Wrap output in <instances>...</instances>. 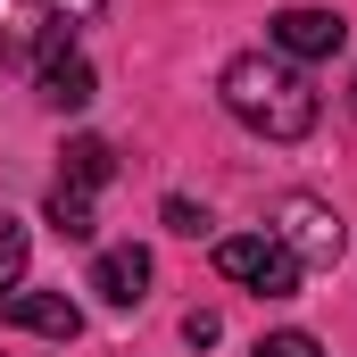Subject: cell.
<instances>
[{
    "label": "cell",
    "instance_id": "cell-1",
    "mask_svg": "<svg viewBox=\"0 0 357 357\" xmlns=\"http://www.w3.org/2000/svg\"><path fill=\"white\" fill-rule=\"evenodd\" d=\"M216 91H225V108H233L258 142H307V133H316V91H307V75H299L282 50H241Z\"/></svg>",
    "mask_w": 357,
    "mask_h": 357
},
{
    "label": "cell",
    "instance_id": "cell-2",
    "mask_svg": "<svg viewBox=\"0 0 357 357\" xmlns=\"http://www.w3.org/2000/svg\"><path fill=\"white\" fill-rule=\"evenodd\" d=\"M216 274L241 282V291H258V299H291L307 266H299L274 233H225V241H216Z\"/></svg>",
    "mask_w": 357,
    "mask_h": 357
},
{
    "label": "cell",
    "instance_id": "cell-3",
    "mask_svg": "<svg viewBox=\"0 0 357 357\" xmlns=\"http://www.w3.org/2000/svg\"><path fill=\"white\" fill-rule=\"evenodd\" d=\"M266 233L291 250V258H299V266H341V250H349V225H341L324 199H307V191H291V199L274 208Z\"/></svg>",
    "mask_w": 357,
    "mask_h": 357
},
{
    "label": "cell",
    "instance_id": "cell-4",
    "mask_svg": "<svg viewBox=\"0 0 357 357\" xmlns=\"http://www.w3.org/2000/svg\"><path fill=\"white\" fill-rule=\"evenodd\" d=\"M266 42L299 67V59H341L349 50V17H333V8H282L266 25Z\"/></svg>",
    "mask_w": 357,
    "mask_h": 357
},
{
    "label": "cell",
    "instance_id": "cell-5",
    "mask_svg": "<svg viewBox=\"0 0 357 357\" xmlns=\"http://www.w3.org/2000/svg\"><path fill=\"white\" fill-rule=\"evenodd\" d=\"M0 316H8L17 333H42V341H75V333H84V307H75L67 291H8Z\"/></svg>",
    "mask_w": 357,
    "mask_h": 357
},
{
    "label": "cell",
    "instance_id": "cell-6",
    "mask_svg": "<svg viewBox=\"0 0 357 357\" xmlns=\"http://www.w3.org/2000/svg\"><path fill=\"white\" fill-rule=\"evenodd\" d=\"M91 291H100L108 307H142V299H150V250H133V241H125V250H100V258H91Z\"/></svg>",
    "mask_w": 357,
    "mask_h": 357
},
{
    "label": "cell",
    "instance_id": "cell-7",
    "mask_svg": "<svg viewBox=\"0 0 357 357\" xmlns=\"http://www.w3.org/2000/svg\"><path fill=\"white\" fill-rule=\"evenodd\" d=\"M33 84H42V100L67 116V108H91L100 100V75H91V59H75V50H50L42 67H33Z\"/></svg>",
    "mask_w": 357,
    "mask_h": 357
},
{
    "label": "cell",
    "instance_id": "cell-8",
    "mask_svg": "<svg viewBox=\"0 0 357 357\" xmlns=\"http://www.w3.org/2000/svg\"><path fill=\"white\" fill-rule=\"evenodd\" d=\"M108 175H116V150H108L100 133H75V142H67V183H75V191H100Z\"/></svg>",
    "mask_w": 357,
    "mask_h": 357
},
{
    "label": "cell",
    "instance_id": "cell-9",
    "mask_svg": "<svg viewBox=\"0 0 357 357\" xmlns=\"http://www.w3.org/2000/svg\"><path fill=\"white\" fill-rule=\"evenodd\" d=\"M50 225H59L67 241H91V191L59 183V191H50Z\"/></svg>",
    "mask_w": 357,
    "mask_h": 357
},
{
    "label": "cell",
    "instance_id": "cell-10",
    "mask_svg": "<svg viewBox=\"0 0 357 357\" xmlns=\"http://www.w3.org/2000/svg\"><path fill=\"white\" fill-rule=\"evenodd\" d=\"M25 250H33V241H25V225H17V216H0V291H17V282H25Z\"/></svg>",
    "mask_w": 357,
    "mask_h": 357
},
{
    "label": "cell",
    "instance_id": "cell-11",
    "mask_svg": "<svg viewBox=\"0 0 357 357\" xmlns=\"http://www.w3.org/2000/svg\"><path fill=\"white\" fill-rule=\"evenodd\" d=\"M33 8H42L50 25H91V17H100L108 0H33Z\"/></svg>",
    "mask_w": 357,
    "mask_h": 357
},
{
    "label": "cell",
    "instance_id": "cell-12",
    "mask_svg": "<svg viewBox=\"0 0 357 357\" xmlns=\"http://www.w3.org/2000/svg\"><path fill=\"white\" fill-rule=\"evenodd\" d=\"M167 233H191V241H199V233H208V208H191V199H167Z\"/></svg>",
    "mask_w": 357,
    "mask_h": 357
},
{
    "label": "cell",
    "instance_id": "cell-13",
    "mask_svg": "<svg viewBox=\"0 0 357 357\" xmlns=\"http://www.w3.org/2000/svg\"><path fill=\"white\" fill-rule=\"evenodd\" d=\"M258 357H324L307 333H274V341H258Z\"/></svg>",
    "mask_w": 357,
    "mask_h": 357
},
{
    "label": "cell",
    "instance_id": "cell-14",
    "mask_svg": "<svg viewBox=\"0 0 357 357\" xmlns=\"http://www.w3.org/2000/svg\"><path fill=\"white\" fill-rule=\"evenodd\" d=\"M216 333H225V324H216V316H208V307H191V316H183V341H191V349H208V341H216Z\"/></svg>",
    "mask_w": 357,
    "mask_h": 357
}]
</instances>
